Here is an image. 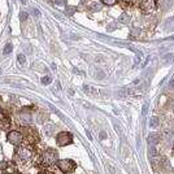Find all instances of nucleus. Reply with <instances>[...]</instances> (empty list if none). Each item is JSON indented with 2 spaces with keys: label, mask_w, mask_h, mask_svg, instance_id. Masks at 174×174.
I'll use <instances>...</instances> for the list:
<instances>
[{
  "label": "nucleus",
  "mask_w": 174,
  "mask_h": 174,
  "mask_svg": "<svg viewBox=\"0 0 174 174\" xmlns=\"http://www.w3.org/2000/svg\"><path fill=\"white\" fill-rule=\"evenodd\" d=\"M18 118L21 121V124L22 125H27L31 122V116H30V113L27 111H22L20 113V116H18Z\"/></svg>",
  "instance_id": "nucleus-7"
},
{
  "label": "nucleus",
  "mask_w": 174,
  "mask_h": 174,
  "mask_svg": "<svg viewBox=\"0 0 174 174\" xmlns=\"http://www.w3.org/2000/svg\"><path fill=\"white\" fill-rule=\"evenodd\" d=\"M56 160H57V152H56L55 150L48 148V150H46L44 152H43V155H42V163L44 164V165L53 164Z\"/></svg>",
  "instance_id": "nucleus-3"
},
{
  "label": "nucleus",
  "mask_w": 174,
  "mask_h": 174,
  "mask_svg": "<svg viewBox=\"0 0 174 174\" xmlns=\"http://www.w3.org/2000/svg\"><path fill=\"white\" fill-rule=\"evenodd\" d=\"M33 157V151L29 148V147H18L16 151V159L21 163L29 161Z\"/></svg>",
  "instance_id": "nucleus-1"
},
{
  "label": "nucleus",
  "mask_w": 174,
  "mask_h": 174,
  "mask_svg": "<svg viewBox=\"0 0 174 174\" xmlns=\"http://www.w3.org/2000/svg\"><path fill=\"white\" fill-rule=\"evenodd\" d=\"M57 168L61 170L63 173H72L73 170L76 169V163L72 161V160H68V159H64V160H59L57 163Z\"/></svg>",
  "instance_id": "nucleus-2"
},
{
  "label": "nucleus",
  "mask_w": 174,
  "mask_h": 174,
  "mask_svg": "<svg viewBox=\"0 0 174 174\" xmlns=\"http://www.w3.org/2000/svg\"><path fill=\"white\" fill-rule=\"evenodd\" d=\"M56 142L59 146H68L73 142V137L66 131H61L56 135Z\"/></svg>",
  "instance_id": "nucleus-5"
},
{
  "label": "nucleus",
  "mask_w": 174,
  "mask_h": 174,
  "mask_svg": "<svg viewBox=\"0 0 174 174\" xmlns=\"http://www.w3.org/2000/svg\"><path fill=\"white\" fill-rule=\"evenodd\" d=\"M173 156H174V147H173Z\"/></svg>",
  "instance_id": "nucleus-19"
},
{
  "label": "nucleus",
  "mask_w": 174,
  "mask_h": 174,
  "mask_svg": "<svg viewBox=\"0 0 174 174\" xmlns=\"http://www.w3.org/2000/svg\"><path fill=\"white\" fill-rule=\"evenodd\" d=\"M11 51H12V44H11V43H8L7 47H5V50H4V55H8Z\"/></svg>",
  "instance_id": "nucleus-14"
},
{
  "label": "nucleus",
  "mask_w": 174,
  "mask_h": 174,
  "mask_svg": "<svg viewBox=\"0 0 174 174\" xmlns=\"http://www.w3.org/2000/svg\"><path fill=\"white\" fill-rule=\"evenodd\" d=\"M77 11V7L74 5H66V8H65V13H66L68 16H73Z\"/></svg>",
  "instance_id": "nucleus-11"
},
{
  "label": "nucleus",
  "mask_w": 174,
  "mask_h": 174,
  "mask_svg": "<svg viewBox=\"0 0 174 174\" xmlns=\"http://www.w3.org/2000/svg\"><path fill=\"white\" fill-rule=\"evenodd\" d=\"M21 18H22V20L25 18V20H26V13H24V12L21 13Z\"/></svg>",
  "instance_id": "nucleus-17"
},
{
  "label": "nucleus",
  "mask_w": 174,
  "mask_h": 174,
  "mask_svg": "<svg viewBox=\"0 0 174 174\" xmlns=\"http://www.w3.org/2000/svg\"><path fill=\"white\" fill-rule=\"evenodd\" d=\"M3 118V112H2V108H0V120Z\"/></svg>",
  "instance_id": "nucleus-18"
},
{
  "label": "nucleus",
  "mask_w": 174,
  "mask_h": 174,
  "mask_svg": "<svg viewBox=\"0 0 174 174\" xmlns=\"http://www.w3.org/2000/svg\"><path fill=\"white\" fill-rule=\"evenodd\" d=\"M102 2H103L104 4H105V5L112 7V5H114V4L118 3V0H102Z\"/></svg>",
  "instance_id": "nucleus-13"
},
{
  "label": "nucleus",
  "mask_w": 174,
  "mask_h": 174,
  "mask_svg": "<svg viewBox=\"0 0 174 174\" xmlns=\"http://www.w3.org/2000/svg\"><path fill=\"white\" fill-rule=\"evenodd\" d=\"M39 174H46V173H39Z\"/></svg>",
  "instance_id": "nucleus-21"
},
{
  "label": "nucleus",
  "mask_w": 174,
  "mask_h": 174,
  "mask_svg": "<svg viewBox=\"0 0 174 174\" xmlns=\"http://www.w3.org/2000/svg\"><path fill=\"white\" fill-rule=\"evenodd\" d=\"M89 8H90L91 11H95V12H96V11H100V9H102V4L98 3V2H92V3L89 4Z\"/></svg>",
  "instance_id": "nucleus-9"
},
{
  "label": "nucleus",
  "mask_w": 174,
  "mask_h": 174,
  "mask_svg": "<svg viewBox=\"0 0 174 174\" xmlns=\"http://www.w3.org/2000/svg\"><path fill=\"white\" fill-rule=\"evenodd\" d=\"M7 139H8V142H9V143H12V144L18 146V144L22 143L24 137H22V134H21L20 131H17V130H12V131L8 133Z\"/></svg>",
  "instance_id": "nucleus-4"
},
{
  "label": "nucleus",
  "mask_w": 174,
  "mask_h": 174,
  "mask_svg": "<svg viewBox=\"0 0 174 174\" xmlns=\"http://www.w3.org/2000/svg\"><path fill=\"white\" fill-rule=\"evenodd\" d=\"M160 125V120H159V117H152L151 121H150V126L151 127H157V126Z\"/></svg>",
  "instance_id": "nucleus-12"
},
{
  "label": "nucleus",
  "mask_w": 174,
  "mask_h": 174,
  "mask_svg": "<svg viewBox=\"0 0 174 174\" xmlns=\"http://www.w3.org/2000/svg\"><path fill=\"white\" fill-rule=\"evenodd\" d=\"M83 91H85L86 94L91 95V96H95V95H98V94H99L98 91H96V90H94L91 86H85V87H83Z\"/></svg>",
  "instance_id": "nucleus-8"
},
{
  "label": "nucleus",
  "mask_w": 174,
  "mask_h": 174,
  "mask_svg": "<svg viewBox=\"0 0 174 174\" xmlns=\"http://www.w3.org/2000/svg\"><path fill=\"white\" fill-rule=\"evenodd\" d=\"M118 21H120L121 24H124V25H129V22H130V16L127 14V13H124V14L118 18Z\"/></svg>",
  "instance_id": "nucleus-10"
},
{
  "label": "nucleus",
  "mask_w": 174,
  "mask_h": 174,
  "mask_svg": "<svg viewBox=\"0 0 174 174\" xmlns=\"http://www.w3.org/2000/svg\"><path fill=\"white\" fill-rule=\"evenodd\" d=\"M50 82H51V78H50L48 76H47V77H43V78H42V83H43V85H48Z\"/></svg>",
  "instance_id": "nucleus-15"
},
{
  "label": "nucleus",
  "mask_w": 174,
  "mask_h": 174,
  "mask_svg": "<svg viewBox=\"0 0 174 174\" xmlns=\"http://www.w3.org/2000/svg\"><path fill=\"white\" fill-rule=\"evenodd\" d=\"M157 8V2L156 0H142L140 9L144 13H151Z\"/></svg>",
  "instance_id": "nucleus-6"
},
{
  "label": "nucleus",
  "mask_w": 174,
  "mask_h": 174,
  "mask_svg": "<svg viewBox=\"0 0 174 174\" xmlns=\"http://www.w3.org/2000/svg\"><path fill=\"white\" fill-rule=\"evenodd\" d=\"M0 74H2V69H0Z\"/></svg>",
  "instance_id": "nucleus-20"
},
{
  "label": "nucleus",
  "mask_w": 174,
  "mask_h": 174,
  "mask_svg": "<svg viewBox=\"0 0 174 174\" xmlns=\"http://www.w3.org/2000/svg\"><path fill=\"white\" fill-rule=\"evenodd\" d=\"M25 61H26V60H25V56H24V55H18V63H20V64H25Z\"/></svg>",
  "instance_id": "nucleus-16"
}]
</instances>
